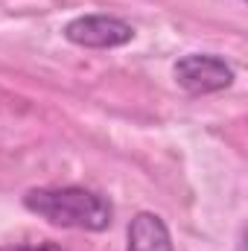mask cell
<instances>
[{
    "label": "cell",
    "mask_w": 248,
    "mask_h": 251,
    "mask_svg": "<svg viewBox=\"0 0 248 251\" xmlns=\"http://www.w3.org/2000/svg\"><path fill=\"white\" fill-rule=\"evenodd\" d=\"M24 207L50 225L76 231H105L114 219V204L97 190L67 184V187H35L24 196Z\"/></svg>",
    "instance_id": "obj_1"
},
{
    "label": "cell",
    "mask_w": 248,
    "mask_h": 251,
    "mask_svg": "<svg viewBox=\"0 0 248 251\" xmlns=\"http://www.w3.org/2000/svg\"><path fill=\"white\" fill-rule=\"evenodd\" d=\"M175 85L187 91L190 97H207L219 94L234 85V67L222 56L213 53H187L173 64Z\"/></svg>",
    "instance_id": "obj_2"
},
{
    "label": "cell",
    "mask_w": 248,
    "mask_h": 251,
    "mask_svg": "<svg viewBox=\"0 0 248 251\" xmlns=\"http://www.w3.org/2000/svg\"><path fill=\"white\" fill-rule=\"evenodd\" d=\"M64 38L88 50H114L134 38V26L114 15H79L64 24Z\"/></svg>",
    "instance_id": "obj_3"
},
{
    "label": "cell",
    "mask_w": 248,
    "mask_h": 251,
    "mask_svg": "<svg viewBox=\"0 0 248 251\" xmlns=\"http://www.w3.org/2000/svg\"><path fill=\"white\" fill-rule=\"evenodd\" d=\"M125 251H175L167 222L152 210L134 213L125 231Z\"/></svg>",
    "instance_id": "obj_4"
},
{
    "label": "cell",
    "mask_w": 248,
    "mask_h": 251,
    "mask_svg": "<svg viewBox=\"0 0 248 251\" xmlns=\"http://www.w3.org/2000/svg\"><path fill=\"white\" fill-rule=\"evenodd\" d=\"M0 251H64L56 243H12V246H0Z\"/></svg>",
    "instance_id": "obj_5"
}]
</instances>
